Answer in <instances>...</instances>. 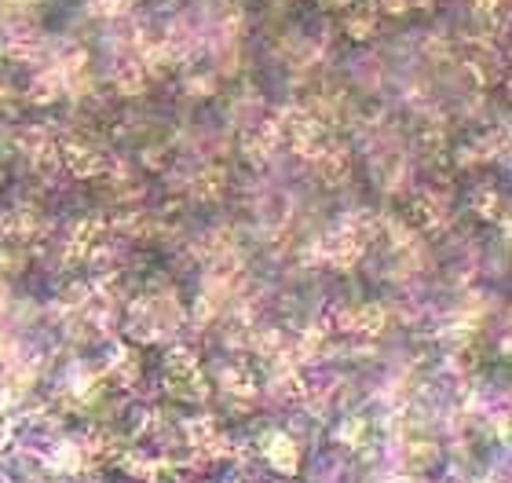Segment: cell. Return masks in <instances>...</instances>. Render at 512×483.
<instances>
[{"instance_id": "6da1fadb", "label": "cell", "mask_w": 512, "mask_h": 483, "mask_svg": "<svg viewBox=\"0 0 512 483\" xmlns=\"http://www.w3.org/2000/svg\"><path fill=\"white\" fill-rule=\"evenodd\" d=\"M0 483H4V480H0Z\"/></svg>"}]
</instances>
